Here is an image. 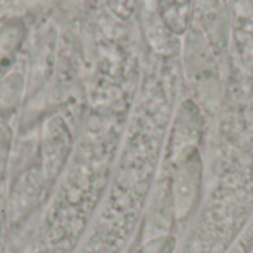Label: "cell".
<instances>
[{
  "instance_id": "1",
  "label": "cell",
  "mask_w": 253,
  "mask_h": 253,
  "mask_svg": "<svg viewBox=\"0 0 253 253\" xmlns=\"http://www.w3.org/2000/svg\"><path fill=\"white\" fill-rule=\"evenodd\" d=\"M144 98L130 119L116 173L79 253H125L156 184L173 98Z\"/></svg>"
},
{
  "instance_id": "2",
  "label": "cell",
  "mask_w": 253,
  "mask_h": 253,
  "mask_svg": "<svg viewBox=\"0 0 253 253\" xmlns=\"http://www.w3.org/2000/svg\"><path fill=\"white\" fill-rule=\"evenodd\" d=\"M216 175L179 253H228L253 215V113L227 111L218 127Z\"/></svg>"
},
{
  "instance_id": "3",
  "label": "cell",
  "mask_w": 253,
  "mask_h": 253,
  "mask_svg": "<svg viewBox=\"0 0 253 253\" xmlns=\"http://www.w3.org/2000/svg\"><path fill=\"white\" fill-rule=\"evenodd\" d=\"M122 122H111L84 144L77 173L68 175L49 206L28 253H73L79 246L111 176Z\"/></svg>"
},
{
  "instance_id": "4",
  "label": "cell",
  "mask_w": 253,
  "mask_h": 253,
  "mask_svg": "<svg viewBox=\"0 0 253 253\" xmlns=\"http://www.w3.org/2000/svg\"><path fill=\"white\" fill-rule=\"evenodd\" d=\"M205 160L202 148L175 159H160L159 173L169 181L172 203L179 230L182 231L196 216L205 194Z\"/></svg>"
},
{
  "instance_id": "5",
  "label": "cell",
  "mask_w": 253,
  "mask_h": 253,
  "mask_svg": "<svg viewBox=\"0 0 253 253\" xmlns=\"http://www.w3.org/2000/svg\"><path fill=\"white\" fill-rule=\"evenodd\" d=\"M179 234L181 231L169 213L148 206L125 253H176Z\"/></svg>"
},
{
  "instance_id": "6",
  "label": "cell",
  "mask_w": 253,
  "mask_h": 253,
  "mask_svg": "<svg viewBox=\"0 0 253 253\" xmlns=\"http://www.w3.org/2000/svg\"><path fill=\"white\" fill-rule=\"evenodd\" d=\"M246 253H253V225H252L251 239H249V243H248V249H246Z\"/></svg>"
}]
</instances>
